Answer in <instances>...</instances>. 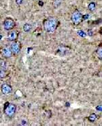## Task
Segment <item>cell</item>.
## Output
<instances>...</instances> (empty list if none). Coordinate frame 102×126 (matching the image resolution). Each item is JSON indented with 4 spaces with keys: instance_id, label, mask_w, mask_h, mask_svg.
<instances>
[{
    "instance_id": "e0dca14e",
    "label": "cell",
    "mask_w": 102,
    "mask_h": 126,
    "mask_svg": "<svg viewBox=\"0 0 102 126\" xmlns=\"http://www.w3.org/2000/svg\"><path fill=\"white\" fill-rule=\"evenodd\" d=\"M77 33H78V34L80 36H81V37H85V36H86L85 33L82 31H78Z\"/></svg>"
},
{
    "instance_id": "ac0fdd59",
    "label": "cell",
    "mask_w": 102,
    "mask_h": 126,
    "mask_svg": "<svg viewBox=\"0 0 102 126\" xmlns=\"http://www.w3.org/2000/svg\"><path fill=\"white\" fill-rule=\"evenodd\" d=\"M89 18V14H85V15L83 16V20H87Z\"/></svg>"
},
{
    "instance_id": "7c38bea8",
    "label": "cell",
    "mask_w": 102,
    "mask_h": 126,
    "mask_svg": "<svg viewBox=\"0 0 102 126\" xmlns=\"http://www.w3.org/2000/svg\"><path fill=\"white\" fill-rule=\"evenodd\" d=\"M97 115H96L95 113H92L91 115H89V117H88V119L90 122H94L97 119Z\"/></svg>"
},
{
    "instance_id": "9c48e42d",
    "label": "cell",
    "mask_w": 102,
    "mask_h": 126,
    "mask_svg": "<svg viewBox=\"0 0 102 126\" xmlns=\"http://www.w3.org/2000/svg\"><path fill=\"white\" fill-rule=\"evenodd\" d=\"M18 38V33L16 31H11L8 33V39L9 41L14 42Z\"/></svg>"
},
{
    "instance_id": "8992f818",
    "label": "cell",
    "mask_w": 102,
    "mask_h": 126,
    "mask_svg": "<svg viewBox=\"0 0 102 126\" xmlns=\"http://www.w3.org/2000/svg\"><path fill=\"white\" fill-rule=\"evenodd\" d=\"M69 49L70 48L65 46H59L58 47V49L56 52V54H58L59 56H65L66 55L68 52H69Z\"/></svg>"
},
{
    "instance_id": "603a6c76",
    "label": "cell",
    "mask_w": 102,
    "mask_h": 126,
    "mask_svg": "<svg viewBox=\"0 0 102 126\" xmlns=\"http://www.w3.org/2000/svg\"><path fill=\"white\" fill-rule=\"evenodd\" d=\"M99 33H100V34L102 35V28L101 29V30H100V31H99Z\"/></svg>"
},
{
    "instance_id": "cb8c5ba5",
    "label": "cell",
    "mask_w": 102,
    "mask_h": 126,
    "mask_svg": "<svg viewBox=\"0 0 102 126\" xmlns=\"http://www.w3.org/2000/svg\"><path fill=\"white\" fill-rule=\"evenodd\" d=\"M70 103H66V107H70Z\"/></svg>"
},
{
    "instance_id": "6da1fadb",
    "label": "cell",
    "mask_w": 102,
    "mask_h": 126,
    "mask_svg": "<svg viewBox=\"0 0 102 126\" xmlns=\"http://www.w3.org/2000/svg\"><path fill=\"white\" fill-rule=\"evenodd\" d=\"M58 20L55 17L49 16L44 22V28L48 33H53L58 26Z\"/></svg>"
},
{
    "instance_id": "30bf717a",
    "label": "cell",
    "mask_w": 102,
    "mask_h": 126,
    "mask_svg": "<svg viewBox=\"0 0 102 126\" xmlns=\"http://www.w3.org/2000/svg\"><path fill=\"white\" fill-rule=\"evenodd\" d=\"M63 0H52V6L55 8H57L61 4Z\"/></svg>"
},
{
    "instance_id": "d6986e66",
    "label": "cell",
    "mask_w": 102,
    "mask_h": 126,
    "mask_svg": "<svg viewBox=\"0 0 102 126\" xmlns=\"http://www.w3.org/2000/svg\"><path fill=\"white\" fill-rule=\"evenodd\" d=\"M23 2V0H16V3L17 5H20Z\"/></svg>"
},
{
    "instance_id": "7402d4cb",
    "label": "cell",
    "mask_w": 102,
    "mask_h": 126,
    "mask_svg": "<svg viewBox=\"0 0 102 126\" xmlns=\"http://www.w3.org/2000/svg\"><path fill=\"white\" fill-rule=\"evenodd\" d=\"M88 35H90V36H92V35H92V31H89Z\"/></svg>"
},
{
    "instance_id": "9a60e30c",
    "label": "cell",
    "mask_w": 102,
    "mask_h": 126,
    "mask_svg": "<svg viewBox=\"0 0 102 126\" xmlns=\"http://www.w3.org/2000/svg\"><path fill=\"white\" fill-rule=\"evenodd\" d=\"M6 69H1V73H0V75H1V78L3 79L6 76Z\"/></svg>"
},
{
    "instance_id": "8fae6325",
    "label": "cell",
    "mask_w": 102,
    "mask_h": 126,
    "mask_svg": "<svg viewBox=\"0 0 102 126\" xmlns=\"http://www.w3.org/2000/svg\"><path fill=\"white\" fill-rule=\"evenodd\" d=\"M96 54L99 59H102V46L99 47L96 50Z\"/></svg>"
},
{
    "instance_id": "3957f363",
    "label": "cell",
    "mask_w": 102,
    "mask_h": 126,
    "mask_svg": "<svg viewBox=\"0 0 102 126\" xmlns=\"http://www.w3.org/2000/svg\"><path fill=\"white\" fill-rule=\"evenodd\" d=\"M71 20L75 25H78L83 20V16L79 10H76L71 14Z\"/></svg>"
},
{
    "instance_id": "7a4b0ae2",
    "label": "cell",
    "mask_w": 102,
    "mask_h": 126,
    "mask_svg": "<svg viewBox=\"0 0 102 126\" xmlns=\"http://www.w3.org/2000/svg\"><path fill=\"white\" fill-rule=\"evenodd\" d=\"M16 107L15 104L10 102H6L4 104V113L8 117H12L16 112Z\"/></svg>"
},
{
    "instance_id": "4fadbf2b",
    "label": "cell",
    "mask_w": 102,
    "mask_h": 126,
    "mask_svg": "<svg viewBox=\"0 0 102 126\" xmlns=\"http://www.w3.org/2000/svg\"><path fill=\"white\" fill-rule=\"evenodd\" d=\"M88 8L90 11H94L96 8V4L95 2H90V4L88 5Z\"/></svg>"
},
{
    "instance_id": "277c9868",
    "label": "cell",
    "mask_w": 102,
    "mask_h": 126,
    "mask_svg": "<svg viewBox=\"0 0 102 126\" xmlns=\"http://www.w3.org/2000/svg\"><path fill=\"white\" fill-rule=\"evenodd\" d=\"M3 26H4L5 30L10 31L16 26V23L11 18H7L4 20V23H3Z\"/></svg>"
},
{
    "instance_id": "5b68a950",
    "label": "cell",
    "mask_w": 102,
    "mask_h": 126,
    "mask_svg": "<svg viewBox=\"0 0 102 126\" xmlns=\"http://www.w3.org/2000/svg\"><path fill=\"white\" fill-rule=\"evenodd\" d=\"M10 48H11L12 52L14 54H19L20 49H21L20 43L19 42H17V41H14L11 43Z\"/></svg>"
},
{
    "instance_id": "ba28073f",
    "label": "cell",
    "mask_w": 102,
    "mask_h": 126,
    "mask_svg": "<svg viewBox=\"0 0 102 126\" xmlns=\"http://www.w3.org/2000/svg\"><path fill=\"white\" fill-rule=\"evenodd\" d=\"M1 54L2 55L6 58H10L12 56V49L11 48H8V47H6V48H4L2 50H1Z\"/></svg>"
},
{
    "instance_id": "2e32d148",
    "label": "cell",
    "mask_w": 102,
    "mask_h": 126,
    "mask_svg": "<svg viewBox=\"0 0 102 126\" xmlns=\"http://www.w3.org/2000/svg\"><path fill=\"white\" fill-rule=\"evenodd\" d=\"M6 62L4 61V60H1V69H6Z\"/></svg>"
},
{
    "instance_id": "5bb4252c",
    "label": "cell",
    "mask_w": 102,
    "mask_h": 126,
    "mask_svg": "<svg viewBox=\"0 0 102 126\" xmlns=\"http://www.w3.org/2000/svg\"><path fill=\"white\" fill-rule=\"evenodd\" d=\"M32 29V25L30 24H25L23 26V31L25 32H29L30 31V30Z\"/></svg>"
},
{
    "instance_id": "ffe728a7",
    "label": "cell",
    "mask_w": 102,
    "mask_h": 126,
    "mask_svg": "<svg viewBox=\"0 0 102 126\" xmlns=\"http://www.w3.org/2000/svg\"><path fill=\"white\" fill-rule=\"evenodd\" d=\"M96 108H97V110H98V111H102V106H98V107H96Z\"/></svg>"
},
{
    "instance_id": "44dd1931",
    "label": "cell",
    "mask_w": 102,
    "mask_h": 126,
    "mask_svg": "<svg viewBox=\"0 0 102 126\" xmlns=\"http://www.w3.org/2000/svg\"><path fill=\"white\" fill-rule=\"evenodd\" d=\"M39 6H43V1H39Z\"/></svg>"
},
{
    "instance_id": "52a82bcc",
    "label": "cell",
    "mask_w": 102,
    "mask_h": 126,
    "mask_svg": "<svg viewBox=\"0 0 102 126\" xmlns=\"http://www.w3.org/2000/svg\"><path fill=\"white\" fill-rule=\"evenodd\" d=\"M1 89V92L5 95H8L9 94H10L12 91V88L11 87V85L8 84H2Z\"/></svg>"
}]
</instances>
